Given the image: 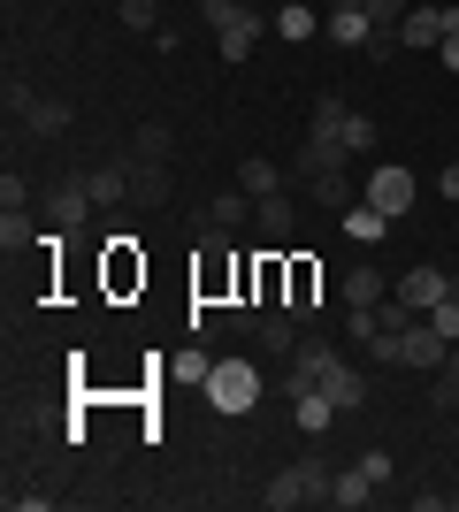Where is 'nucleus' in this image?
Here are the masks:
<instances>
[{
  "label": "nucleus",
  "instance_id": "f257e3e1",
  "mask_svg": "<svg viewBox=\"0 0 459 512\" xmlns=\"http://www.w3.org/2000/svg\"><path fill=\"white\" fill-rule=\"evenodd\" d=\"M261 390H268V383H261V360H253V352H230V360H215V375H207V390H199V398L238 421V413L261 406Z\"/></svg>",
  "mask_w": 459,
  "mask_h": 512
},
{
  "label": "nucleus",
  "instance_id": "f03ea898",
  "mask_svg": "<svg viewBox=\"0 0 459 512\" xmlns=\"http://www.w3.org/2000/svg\"><path fill=\"white\" fill-rule=\"evenodd\" d=\"M329 482H337V474H329L322 459H299V467H284V474H268V490H261V505H268V512H299V505H329Z\"/></svg>",
  "mask_w": 459,
  "mask_h": 512
},
{
  "label": "nucleus",
  "instance_id": "7ed1b4c3",
  "mask_svg": "<svg viewBox=\"0 0 459 512\" xmlns=\"http://www.w3.org/2000/svg\"><path fill=\"white\" fill-rule=\"evenodd\" d=\"M414 192H421V176L398 169V161H375V169L360 176V199H368V207H383L391 222H406V214H414Z\"/></svg>",
  "mask_w": 459,
  "mask_h": 512
},
{
  "label": "nucleus",
  "instance_id": "20e7f679",
  "mask_svg": "<svg viewBox=\"0 0 459 512\" xmlns=\"http://www.w3.org/2000/svg\"><path fill=\"white\" fill-rule=\"evenodd\" d=\"M92 207H100V199H92V184H85V176H69V184H54V192L39 199V222H46V230H85Z\"/></svg>",
  "mask_w": 459,
  "mask_h": 512
},
{
  "label": "nucleus",
  "instance_id": "39448f33",
  "mask_svg": "<svg viewBox=\"0 0 459 512\" xmlns=\"http://www.w3.org/2000/svg\"><path fill=\"white\" fill-rule=\"evenodd\" d=\"M314 390H322V398H329L337 413H360V406H368V375H360V367H352L345 352H329V360H322Z\"/></svg>",
  "mask_w": 459,
  "mask_h": 512
},
{
  "label": "nucleus",
  "instance_id": "423d86ee",
  "mask_svg": "<svg viewBox=\"0 0 459 512\" xmlns=\"http://www.w3.org/2000/svg\"><path fill=\"white\" fill-rule=\"evenodd\" d=\"M391 291H398L406 306H414L421 321H429V306H444V299H452V276H444V268H429V260H414V268H406V276H398Z\"/></svg>",
  "mask_w": 459,
  "mask_h": 512
},
{
  "label": "nucleus",
  "instance_id": "0eeeda50",
  "mask_svg": "<svg viewBox=\"0 0 459 512\" xmlns=\"http://www.w3.org/2000/svg\"><path fill=\"white\" fill-rule=\"evenodd\" d=\"M253 344H261V360H276V367H284L291 352L306 344V321H299V314H284V306H268V314H261V329H253Z\"/></svg>",
  "mask_w": 459,
  "mask_h": 512
},
{
  "label": "nucleus",
  "instance_id": "6e6552de",
  "mask_svg": "<svg viewBox=\"0 0 459 512\" xmlns=\"http://www.w3.org/2000/svg\"><path fill=\"white\" fill-rule=\"evenodd\" d=\"M284 314H299V321H322V268H314V260H291Z\"/></svg>",
  "mask_w": 459,
  "mask_h": 512
},
{
  "label": "nucleus",
  "instance_id": "1a4fd4ad",
  "mask_svg": "<svg viewBox=\"0 0 459 512\" xmlns=\"http://www.w3.org/2000/svg\"><path fill=\"white\" fill-rule=\"evenodd\" d=\"M375 497H383V482H375L360 459H352V467H337V482H329V505H337V512H368Z\"/></svg>",
  "mask_w": 459,
  "mask_h": 512
},
{
  "label": "nucleus",
  "instance_id": "9d476101",
  "mask_svg": "<svg viewBox=\"0 0 459 512\" xmlns=\"http://www.w3.org/2000/svg\"><path fill=\"white\" fill-rule=\"evenodd\" d=\"M398 46H414V54H437V46H444V8L414 0V8H406V23H398Z\"/></svg>",
  "mask_w": 459,
  "mask_h": 512
},
{
  "label": "nucleus",
  "instance_id": "9b49d317",
  "mask_svg": "<svg viewBox=\"0 0 459 512\" xmlns=\"http://www.w3.org/2000/svg\"><path fill=\"white\" fill-rule=\"evenodd\" d=\"M253 222H261V237H268V245H291V230H299V199H291V192L253 199Z\"/></svg>",
  "mask_w": 459,
  "mask_h": 512
},
{
  "label": "nucleus",
  "instance_id": "f8f14e48",
  "mask_svg": "<svg viewBox=\"0 0 459 512\" xmlns=\"http://www.w3.org/2000/svg\"><path fill=\"white\" fill-rule=\"evenodd\" d=\"M360 8H368V23H375V62H383V54H391L398 46V23H406V8H414V0H360Z\"/></svg>",
  "mask_w": 459,
  "mask_h": 512
},
{
  "label": "nucleus",
  "instance_id": "ddd939ff",
  "mask_svg": "<svg viewBox=\"0 0 459 512\" xmlns=\"http://www.w3.org/2000/svg\"><path fill=\"white\" fill-rule=\"evenodd\" d=\"M314 31H322V8H314V0H276V39L306 46Z\"/></svg>",
  "mask_w": 459,
  "mask_h": 512
},
{
  "label": "nucleus",
  "instance_id": "4468645a",
  "mask_svg": "<svg viewBox=\"0 0 459 512\" xmlns=\"http://www.w3.org/2000/svg\"><path fill=\"white\" fill-rule=\"evenodd\" d=\"M337 222H345V237H352V245H383V237H391V214H383V207H368V199H352V207L337 214Z\"/></svg>",
  "mask_w": 459,
  "mask_h": 512
},
{
  "label": "nucleus",
  "instance_id": "2eb2a0df",
  "mask_svg": "<svg viewBox=\"0 0 459 512\" xmlns=\"http://www.w3.org/2000/svg\"><path fill=\"white\" fill-rule=\"evenodd\" d=\"M337 291H345V306H383V299H391V283H383V268H375V260L345 268V283H337Z\"/></svg>",
  "mask_w": 459,
  "mask_h": 512
},
{
  "label": "nucleus",
  "instance_id": "dca6fc26",
  "mask_svg": "<svg viewBox=\"0 0 459 512\" xmlns=\"http://www.w3.org/2000/svg\"><path fill=\"white\" fill-rule=\"evenodd\" d=\"M245 222H253V192H215V199H207V230L238 237Z\"/></svg>",
  "mask_w": 459,
  "mask_h": 512
},
{
  "label": "nucleus",
  "instance_id": "f3484780",
  "mask_svg": "<svg viewBox=\"0 0 459 512\" xmlns=\"http://www.w3.org/2000/svg\"><path fill=\"white\" fill-rule=\"evenodd\" d=\"M0 245H8V260H16V253H31V245H46V222H39V207L0 214Z\"/></svg>",
  "mask_w": 459,
  "mask_h": 512
},
{
  "label": "nucleus",
  "instance_id": "a211bd4d",
  "mask_svg": "<svg viewBox=\"0 0 459 512\" xmlns=\"http://www.w3.org/2000/svg\"><path fill=\"white\" fill-rule=\"evenodd\" d=\"M169 161H131V199L138 207H161V199H169Z\"/></svg>",
  "mask_w": 459,
  "mask_h": 512
},
{
  "label": "nucleus",
  "instance_id": "6ab92c4d",
  "mask_svg": "<svg viewBox=\"0 0 459 512\" xmlns=\"http://www.w3.org/2000/svg\"><path fill=\"white\" fill-rule=\"evenodd\" d=\"M85 184H92V199H100V207H123V199H131V161H100Z\"/></svg>",
  "mask_w": 459,
  "mask_h": 512
},
{
  "label": "nucleus",
  "instance_id": "aec40b11",
  "mask_svg": "<svg viewBox=\"0 0 459 512\" xmlns=\"http://www.w3.org/2000/svg\"><path fill=\"white\" fill-rule=\"evenodd\" d=\"M69 123H77V107H69V100H54V92H46V100L31 107V115H23V130H31V138H62Z\"/></svg>",
  "mask_w": 459,
  "mask_h": 512
},
{
  "label": "nucleus",
  "instance_id": "412c9836",
  "mask_svg": "<svg viewBox=\"0 0 459 512\" xmlns=\"http://www.w3.org/2000/svg\"><path fill=\"white\" fill-rule=\"evenodd\" d=\"M284 184H291V169H276V161H261V153H253V161H238V192L268 199V192H284Z\"/></svg>",
  "mask_w": 459,
  "mask_h": 512
},
{
  "label": "nucleus",
  "instance_id": "4be33fe9",
  "mask_svg": "<svg viewBox=\"0 0 459 512\" xmlns=\"http://www.w3.org/2000/svg\"><path fill=\"white\" fill-rule=\"evenodd\" d=\"M329 421H337V406H329L322 390H306V398H291V428H299V436H329Z\"/></svg>",
  "mask_w": 459,
  "mask_h": 512
},
{
  "label": "nucleus",
  "instance_id": "5701e85b",
  "mask_svg": "<svg viewBox=\"0 0 459 512\" xmlns=\"http://www.w3.org/2000/svg\"><path fill=\"white\" fill-rule=\"evenodd\" d=\"M215 46H222V62H253V46H261V8L245 23H230V31H215Z\"/></svg>",
  "mask_w": 459,
  "mask_h": 512
},
{
  "label": "nucleus",
  "instance_id": "b1692460",
  "mask_svg": "<svg viewBox=\"0 0 459 512\" xmlns=\"http://www.w3.org/2000/svg\"><path fill=\"white\" fill-rule=\"evenodd\" d=\"M161 367H169V375H176V383H192V390H207V375H215V360H207V344H184V352H176V360H161Z\"/></svg>",
  "mask_w": 459,
  "mask_h": 512
},
{
  "label": "nucleus",
  "instance_id": "393cba45",
  "mask_svg": "<svg viewBox=\"0 0 459 512\" xmlns=\"http://www.w3.org/2000/svg\"><path fill=\"white\" fill-rule=\"evenodd\" d=\"M345 115H352V107L337 100V92H322V100H314V123H306V138H345Z\"/></svg>",
  "mask_w": 459,
  "mask_h": 512
},
{
  "label": "nucleus",
  "instance_id": "a878e982",
  "mask_svg": "<svg viewBox=\"0 0 459 512\" xmlns=\"http://www.w3.org/2000/svg\"><path fill=\"white\" fill-rule=\"evenodd\" d=\"M23 207H39V192H31V176H23V169H8V176H0V214H23Z\"/></svg>",
  "mask_w": 459,
  "mask_h": 512
},
{
  "label": "nucleus",
  "instance_id": "bb28decb",
  "mask_svg": "<svg viewBox=\"0 0 459 512\" xmlns=\"http://www.w3.org/2000/svg\"><path fill=\"white\" fill-rule=\"evenodd\" d=\"M115 23L123 31H161V8L153 0H115Z\"/></svg>",
  "mask_w": 459,
  "mask_h": 512
},
{
  "label": "nucleus",
  "instance_id": "cd10ccee",
  "mask_svg": "<svg viewBox=\"0 0 459 512\" xmlns=\"http://www.w3.org/2000/svg\"><path fill=\"white\" fill-rule=\"evenodd\" d=\"M169 153H176L169 123H138V161H169Z\"/></svg>",
  "mask_w": 459,
  "mask_h": 512
},
{
  "label": "nucleus",
  "instance_id": "c85d7f7f",
  "mask_svg": "<svg viewBox=\"0 0 459 512\" xmlns=\"http://www.w3.org/2000/svg\"><path fill=\"white\" fill-rule=\"evenodd\" d=\"M345 337L352 344H375V337H383V314H375V306H345Z\"/></svg>",
  "mask_w": 459,
  "mask_h": 512
},
{
  "label": "nucleus",
  "instance_id": "c756f323",
  "mask_svg": "<svg viewBox=\"0 0 459 512\" xmlns=\"http://www.w3.org/2000/svg\"><path fill=\"white\" fill-rule=\"evenodd\" d=\"M0 100H8V123H23V115L39 107V92H31V85L16 77V69H8V85H0Z\"/></svg>",
  "mask_w": 459,
  "mask_h": 512
},
{
  "label": "nucleus",
  "instance_id": "7c9ffc66",
  "mask_svg": "<svg viewBox=\"0 0 459 512\" xmlns=\"http://www.w3.org/2000/svg\"><path fill=\"white\" fill-rule=\"evenodd\" d=\"M345 146H352V161H360V153H375V115H360V107H352V115H345Z\"/></svg>",
  "mask_w": 459,
  "mask_h": 512
},
{
  "label": "nucleus",
  "instance_id": "2f4dec72",
  "mask_svg": "<svg viewBox=\"0 0 459 512\" xmlns=\"http://www.w3.org/2000/svg\"><path fill=\"white\" fill-rule=\"evenodd\" d=\"M108 276H115V283H138V276H146V260H131V237H115V253H108Z\"/></svg>",
  "mask_w": 459,
  "mask_h": 512
},
{
  "label": "nucleus",
  "instance_id": "473e14b6",
  "mask_svg": "<svg viewBox=\"0 0 459 512\" xmlns=\"http://www.w3.org/2000/svg\"><path fill=\"white\" fill-rule=\"evenodd\" d=\"M199 16L215 23V31H230V23H245L253 8H245V0H199Z\"/></svg>",
  "mask_w": 459,
  "mask_h": 512
},
{
  "label": "nucleus",
  "instance_id": "72a5a7b5",
  "mask_svg": "<svg viewBox=\"0 0 459 512\" xmlns=\"http://www.w3.org/2000/svg\"><path fill=\"white\" fill-rule=\"evenodd\" d=\"M268 390H276V398L291 406V398H306V390H314V375H306V367H284V375H276Z\"/></svg>",
  "mask_w": 459,
  "mask_h": 512
},
{
  "label": "nucleus",
  "instance_id": "f704fd0d",
  "mask_svg": "<svg viewBox=\"0 0 459 512\" xmlns=\"http://www.w3.org/2000/svg\"><path fill=\"white\" fill-rule=\"evenodd\" d=\"M429 329H437V337H452L459 344V306L444 299V306H429Z\"/></svg>",
  "mask_w": 459,
  "mask_h": 512
},
{
  "label": "nucleus",
  "instance_id": "c9c22d12",
  "mask_svg": "<svg viewBox=\"0 0 459 512\" xmlns=\"http://www.w3.org/2000/svg\"><path fill=\"white\" fill-rule=\"evenodd\" d=\"M437 62H444V77H459V39H444V46H437Z\"/></svg>",
  "mask_w": 459,
  "mask_h": 512
},
{
  "label": "nucleus",
  "instance_id": "e433bc0d",
  "mask_svg": "<svg viewBox=\"0 0 459 512\" xmlns=\"http://www.w3.org/2000/svg\"><path fill=\"white\" fill-rule=\"evenodd\" d=\"M437 184H444V199H459V161H452V169L437 176Z\"/></svg>",
  "mask_w": 459,
  "mask_h": 512
},
{
  "label": "nucleus",
  "instance_id": "4c0bfd02",
  "mask_svg": "<svg viewBox=\"0 0 459 512\" xmlns=\"http://www.w3.org/2000/svg\"><path fill=\"white\" fill-rule=\"evenodd\" d=\"M444 39H459V8H444Z\"/></svg>",
  "mask_w": 459,
  "mask_h": 512
},
{
  "label": "nucleus",
  "instance_id": "58836bf2",
  "mask_svg": "<svg viewBox=\"0 0 459 512\" xmlns=\"http://www.w3.org/2000/svg\"><path fill=\"white\" fill-rule=\"evenodd\" d=\"M452 306H459V276H452Z\"/></svg>",
  "mask_w": 459,
  "mask_h": 512
}]
</instances>
